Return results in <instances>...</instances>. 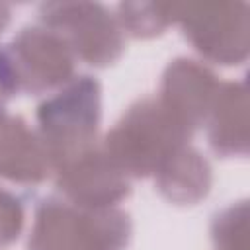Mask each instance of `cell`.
Returning <instances> with one entry per match:
<instances>
[{
    "label": "cell",
    "mask_w": 250,
    "mask_h": 250,
    "mask_svg": "<svg viewBox=\"0 0 250 250\" xmlns=\"http://www.w3.org/2000/svg\"><path fill=\"white\" fill-rule=\"evenodd\" d=\"M41 143L57 168L94 148L100 123V86L92 76H80L37 109Z\"/></svg>",
    "instance_id": "3"
},
{
    "label": "cell",
    "mask_w": 250,
    "mask_h": 250,
    "mask_svg": "<svg viewBox=\"0 0 250 250\" xmlns=\"http://www.w3.org/2000/svg\"><path fill=\"white\" fill-rule=\"evenodd\" d=\"M41 18L88 64L105 66L121 55L119 27L100 4H43Z\"/></svg>",
    "instance_id": "4"
},
{
    "label": "cell",
    "mask_w": 250,
    "mask_h": 250,
    "mask_svg": "<svg viewBox=\"0 0 250 250\" xmlns=\"http://www.w3.org/2000/svg\"><path fill=\"white\" fill-rule=\"evenodd\" d=\"M51 160L21 117L0 115V176L12 182L35 184L49 176Z\"/></svg>",
    "instance_id": "9"
},
{
    "label": "cell",
    "mask_w": 250,
    "mask_h": 250,
    "mask_svg": "<svg viewBox=\"0 0 250 250\" xmlns=\"http://www.w3.org/2000/svg\"><path fill=\"white\" fill-rule=\"evenodd\" d=\"M215 76L195 61L176 59L162 76V105L189 133L205 121L217 92Z\"/></svg>",
    "instance_id": "8"
},
{
    "label": "cell",
    "mask_w": 250,
    "mask_h": 250,
    "mask_svg": "<svg viewBox=\"0 0 250 250\" xmlns=\"http://www.w3.org/2000/svg\"><path fill=\"white\" fill-rule=\"evenodd\" d=\"M59 188L86 207H109L129 193L127 176L96 146L59 168Z\"/></svg>",
    "instance_id": "7"
},
{
    "label": "cell",
    "mask_w": 250,
    "mask_h": 250,
    "mask_svg": "<svg viewBox=\"0 0 250 250\" xmlns=\"http://www.w3.org/2000/svg\"><path fill=\"white\" fill-rule=\"evenodd\" d=\"M209 143L215 152L232 156L246 152V96L242 84H225L209 111Z\"/></svg>",
    "instance_id": "11"
},
{
    "label": "cell",
    "mask_w": 250,
    "mask_h": 250,
    "mask_svg": "<svg viewBox=\"0 0 250 250\" xmlns=\"http://www.w3.org/2000/svg\"><path fill=\"white\" fill-rule=\"evenodd\" d=\"M18 92L16 86V78L10 66V59L8 53L4 49H0V107Z\"/></svg>",
    "instance_id": "13"
},
{
    "label": "cell",
    "mask_w": 250,
    "mask_h": 250,
    "mask_svg": "<svg viewBox=\"0 0 250 250\" xmlns=\"http://www.w3.org/2000/svg\"><path fill=\"white\" fill-rule=\"evenodd\" d=\"M8 20H10V12H8V8L4 4H0V31L6 27Z\"/></svg>",
    "instance_id": "14"
},
{
    "label": "cell",
    "mask_w": 250,
    "mask_h": 250,
    "mask_svg": "<svg viewBox=\"0 0 250 250\" xmlns=\"http://www.w3.org/2000/svg\"><path fill=\"white\" fill-rule=\"evenodd\" d=\"M189 131L160 102L143 100L129 107L107 135L104 152L127 176L156 174L189 139Z\"/></svg>",
    "instance_id": "2"
},
{
    "label": "cell",
    "mask_w": 250,
    "mask_h": 250,
    "mask_svg": "<svg viewBox=\"0 0 250 250\" xmlns=\"http://www.w3.org/2000/svg\"><path fill=\"white\" fill-rule=\"evenodd\" d=\"M129 215L111 207H86L47 197L35 211L27 250H125Z\"/></svg>",
    "instance_id": "1"
},
{
    "label": "cell",
    "mask_w": 250,
    "mask_h": 250,
    "mask_svg": "<svg viewBox=\"0 0 250 250\" xmlns=\"http://www.w3.org/2000/svg\"><path fill=\"white\" fill-rule=\"evenodd\" d=\"M180 10L186 37L207 59L221 64H238L246 59L244 4H191Z\"/></svg>",
    "instance_id": "6"
},
{
    "label": "cell",
    "mask_w": 250,
    "mask_h": 250,
    "mask_svg": "<svg viewBox=\"0 0 250 250\" xmlns=\"http://www.w3.org/2000/svg\"><path fill=\"white\" fill-rule=\"evenodd\" d=\"M119 10L123 12L121 21L123 25L137 37H148L160 33L168 27L174 18L162 14L164 6H146V4H121Z\"/></svg>",
    "instance_id": "12"
},
{
    "label": "cell",
    "mask_w": 250,
    "mask_h": 250,
    "mask_svg": "<svg viewBox=\"0 0 250 250\" xmlns=\"http://www.w3.org/2000/svg\"><path fill=\"white\" fill-rule=\"evenodd\" d=\"M6 53L18 90L41 94L64 84L72 74L70 47L49 29H21Z\"/></svg>",
    "instance_id": "5"
},
{
    "label": "cell",
    "mask_w": 250,
    "mask_h": 250,
    "mask_svg": "<svg viewBox=\"0 0 250 250\" xmlns=\"http://www.w3.org/2000/svg\"><path fill=\"white\" fill-rule=\"evenodd\" d=\"M156 186L170 201L195 203L209 191L211 168L197 150L182 146L156 172Z\"/></svg>",
    "instance_id": "10"
}]
</instances>
